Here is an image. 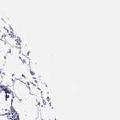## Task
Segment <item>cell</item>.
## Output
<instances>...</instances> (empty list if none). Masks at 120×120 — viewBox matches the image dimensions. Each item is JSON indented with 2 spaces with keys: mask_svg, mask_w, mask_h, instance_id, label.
<instances>
[{
  "mask_svg": "<svg viewBox=\"0 0 120 120\" xmlns=\"http://www.w3.org/2000/svg\"><path fill=\"white\" fill-rule=\"evenodd\" d=\"M14 98L12 92L3 88L0 90V115H7L11 111V103Z\"/></svg>",
  "mask_w": 120,
  "mask_h": 120,
  "instance_id": "cell-2",
  "label": "cell"
},
{
  "mask_svg": "<svg viewBox=\"0 0 120 120\" xmlns=\"http://www.w3.org/2000/svg\"><path fill=\"white\" fill-rule=\"evenodd\" d=\"M35 120H42V119H41V117H40V116L39 115H38V117L37 118V119H36Z\"/></svg>",
  "mask_w": 120,
  "mask_h": 120,
  "instance_id": "cell-5",
  "label": "cell"
},
{
  "mask_svg": "<svg viewBox=\"0 0 120 120\" xmlns=\"http://www.w3.org/2000/svg\"><path fill=\"white\" fill-rule=\"evenodd\" d=\"M3 74L0 71V86L2 85V82H3Z\"/></svg>",
  "mask_w": 120,
  "mask_h": 120,
  "instance_id": "cell-4",
  "label": "cell"
},
{
  "mask_svg": "<svg viewBox=\"0 0 120 120\" xmlns=\"http://www.w3.org/2000/svg\"><path fill=\"white\" fill-rule=\"evenodd\" d=\"M12 92L14 97L19 98V100H23L30 95L28 83L23 82L20 79H15L11 87L9 89Z\"/></svg>",
  "mask_w": 120,
  "mask_h": 120,
  "instance_id": "cell-1",
  "label": "cell"
},
{
  "mask_svg": "<svg viewBox=\"0 0 120 120\" xmlns=\"http://www.w3.org/2000/svg\"><path fill=\"white\" fill-rule=\"evenodd\" d=\"M0 120H10V119L8 116H7V115H0Z\"/></svg>",
  "mask_w": 120,
  "mask_h": 120,
  "instance_id": "cell-3",
  "label": "cell"
}]
</instances>
